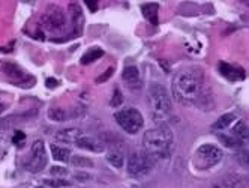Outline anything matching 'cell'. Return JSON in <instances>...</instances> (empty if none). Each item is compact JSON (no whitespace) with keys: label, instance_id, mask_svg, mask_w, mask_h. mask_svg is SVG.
<instances>
[{"label":"cell","instance_id":"cell-1","mask_svg":"<svg viewBox=\"0 0 249 188\" xmlns=\"http://www.w3.org/2000/svg\"><path fill=\"white\" fill-rule=\"evenodd\" d=\"M171 89L174 99L183 106L200 104L206 96L203 75L194 68H185L176 73L171 80Z\"/></svg>","mask_w":249,"mask_h":188},{"label":"cell","instance_id":"cell-2","mask_svg":"<svg viewBox=\"0 0 249 188\" xmlns=\"http://www.w3.org/2000/svg\"><path fill=\"white\" fill-rule=\"evenodd\" d=\"M174 135L170 128L159 125L158 128L149 130L143 135V150L155 160H167L173 148Z\"/></svg>","mask_w":249,"mask_h":188},{"label":"cell","instance_id":"cell-3","mask_svg":"<svg viewBox=\"0 0 249 188\" xmlns=\"http://www.w3.org/2000/svg\"><path fill=\"white\" fill-rule=\"evenodd\" d=\"M152 117L156 124L167 122L171 116V98L167 89L159 83H152L147 92Z\"/></svg>","mask_w":249,"mask_h":188},{"label":"cell","instance_id":"cell-4","mask_svg":"<svg viewBox=\"0 0 249 188\" xmlns=\"http://www.w3.org/2000/svg\"><path fill=\"white\" fill-rule=\"evenodd\" d=\"M224 158V152L221 148H218L216 145H212V143H206L201 145L197 152H195V166L200 170H206L210 169L213 166H216L222 161Z\"/></svg>","mask_w":249,"mask_h":188},{"label":"cell","instance_id":"cell-5","mask_svg":"<svg viewBox=\"0 0 249 188\" xmlns=\"http://www.w3.org/2000/svg\"><path fill=\"white\" fill-rule=\"evenodd\" d=\"M114 119H116V122L129 134H137L144 125L143 114L140 113V110H137L134 107L119 110L114 114Z\"/></svg>","mask_w":249,"mask_h":188},{"label":"cell","instance_id":"cell-6","mask_svg":"<svg viewBox=\"0 0 249 188\" xmlns=\"http://www.w3.org/2000/svg\"><path fill=\"white\" fill-rule=\"evenodd\" d=\"M155 160L146 153L144 150H140V152H132L129 158H128V173L134 178H141V176H146L150 170L155 166Z\"/></svg>","mask_w":249,"mask_h":188},{"label":"cell","instance_id":"cell-7","mask_svg":"<svg viewBox=\"0 0 249 188\" xmlns=\"http://www.w3.org/2000/svg\"><path fill=\"white\" fill-rule=\"evenodd\" d=\"M47 166V150L42 140H35L30 150V158L26 163V169L33 173H38Z\"/></svg>","mask_w":249,"mask_h":188},{"label":"cell","instance_id":"cell-8","mask_svg":"<svg viewBox=\"0 0 249 188\" xmlns=\"http://www.w3.org/2000/svg\"><path fill=\"white\" fill-rule=\"evenodd\" d=\"M42 24L48 30H62L66 24L65 14L57 6H50V9L42 17Z\"/></svg>","mask_w":249,"mask_h":188},{"label":"cell","instance_id":"cell-9","mask_svg":"<svg viewBox=\"0 0 249 188\" xmlns=\"http://www.w3.org/2000/svg\"><path fill=\"white\" fill-rule=\"evenodd\" d=\"M218 70L230 81H240V80H245V77H246V73L243 68H240L237 65L227 63V62H219Z\"/></svg>","mask_w":249,"mask_h":188},{"label":"cell","instance_id":"cell-10","mask_svg":"<svg viewBox=\"0 0 249 188\" xmlns=\"http://www.w3.org/2000/svg\"><path fill=\"white\" fill-rule=\"evenodd\" d=\"M212 188H248L245 178L236 173H230L221 179H218L215 184L212 185Z\"/></svg>","mask_w":249,"mask_h":188},{"label":"cell","instance_id":"cell-11","mask_svg":"<svg viewBox=\"0 0 249 188\" xmlns=\"http://www.w3.org/2000/svg\"><path fill=\"white\" fill-rule=\"evenodd\" d=\"M123 81L128 84L131 89H140L141 88V77H140V70L134 65H129L123 70L122 73Z\"/></svg>","mask_w":249,"mask_h":188},{"label":"cell","instance_id":"cell-12","mask_svg":"<svg viewBox=\"0 0 249 188\" xmlns=\"http://www.w3.org/2000/svg\"><path fill=\"white\" fill-rule=\"evenodd\" d=\"M77 148L81 149H87V150H92V152H102L104 150V145L99 139L93 137V135H87V134H81L78 140L75 142Z\"/></svg>","mask_w":249,"mask_h":188},{"label":"cell","instance_id":"cell-13","mask_svg":"<svg viewBox=\"0 0 249 188\" xmlns=\"http://www.w3.org/2000/svg\"><path fill=\"white\" fill-rule=\"evenodd\" d=\"M83 134L81 130L78 128H65V130H59L54 135V139L59 142V143H72L75 145V142L78 140V137Z\"/></svg>","mask_w":249,"mask_h":188},{"label":"cell","instance_id":"cell-14","mask_svg":"<svg viewBox=\"0 0 249 188\" xmlns=\"http://www.w3.org/2000/svg\"><path fill=\"white\" fill-rule=\"evenodd\" d=\"M69 12H71V17H72L74 33H75V35H81V29H83V24H84V17H83L81 8L77 3H71L69 5Z\"/></svg>","mask_w":249,"mask_h":188},{"label":"cell","instance_id":"cell-15","mask_svg":"<svg viewBox=\"0 0 249 188\" xmlns=\"http://www.w3.org/2000/svg\"><path fill=\"white\" fill-rule=\"evenodd\" d=\"M0 71H3L6 75H9L11 78H17V80H21V78H27L29 75L24 74V71L18 65L15 63H0Z\"/></svg>","mask_w":249,"mask_h":188},{"label":"cell","instance_id":"cell-16","mask_svg":"<svg viewBox=\"0 0 249 188\" xmlns=\"http://www.w3.org/2000/svg\"><path fill=\"white\" fill-rule=\"evenodd\" d=\"M104 56V50L102 48H98V47H95V48H90V50H87L86 53L83 55V57H81V65H90V63H93V62H96L99 57H102Z\"/></svg>","mask_w":249,"mask_h":188},{"label":"cell","instance_id":"cell-17","mask_svg":"<svg viewBox=\"0 0 249 188\" xmlns=\"http://www.w3.org/2000/svg\"><path fill=\"white\" fill-rule=\"evenodd\" d=\"M141 11H143V15L150 23L158 24V11H159L158 3H144L141 6Z\"/></svg>","mask_w":249,"mask_h":188},{"label":"cell","instance_id":"cell-18","mask_svg":"<svg viewBox=\"0 0 249 188\" xmlns=\"http://www.w3.org/2000/svg\"><path fill=\"white\" fill-rule=\"evenodd\" d=\"M233 135L245 145L246 142H249V127L245 122H237L233 127Z\"/></svg>","mask_w":249,"mask_h":188},{"label":"cell","instance_id":"cell-19","mask_svg":"<svg viewBox=\"0 0 249 188\" xmlns=\"http://www.w3.org/2000/svg\"><path fill=\"white\" fill-rule=\"evenodd\" d=\"M51 153H53V158L56 161H69L71 160V149H68L65 146L51 145Z\"/></svg>","mask_w":249,"mask_h":188},{"label":"cell","instance_id":"cell-20","mask_svg":"<svg viewBox=\"0 0 249 188\" xmlns=\"http://www.w3.org/2000/svg\"><path fill=\"white\" fill-rule=\"evenodd\" d=\"M236 119H237V116L234 113H225L215 124H213V130H225L230 125H233V122H236Z\"/></svg>","mask_w":249,"mask_h":188},{"label":"cell","instance_id":"cell-21","mask_svg":"<svg viewBox=\"0 0 249 188\" xmlns=\"http://www.w3.org/2000/svg\"><path fill=\"white\" fill-rule=\"evenodd\" d=\"M218 140L225 146V148H230V149H240L243 146V143L240 140H237L234 135H227V134H218Z\"/></svg>","mask_w":249,"mask_h":188},{"label":"cell","instance_id":"cell-22","mask_svg":"<svg viewBox=\"0 0 249 188\" xmlns=\"http://www.w3.org/2000/svg\"><path fill=\"white\" fill-rule=\"evenodd\" d=\"M107 160H108V163L111 166H114L117 169H120L123 166V161H124L123 160V153L120 150H116V149H113V150H110L108 153H107Z\"/></svg>","mask_w":249,"mask_h":188},{"label":"cell","instance_id":"cell-23","mask_svg":"<svg viewBox=\"0 0 249 188\" xmlns=\"http://www.w3.org/2000/svg\"><path fill=\"white\" fill-rule=\"evenodd\" d=\"M48 117L51 121H56V122H63L68 119V114L63 109H51L48 112Z\"/></svg>","mask_w":249,"mask_h":188},{"label":"cell","instance_id":"cell-24","mask_svg":"<svg viewBox=\"0 0 249 188\" xmlns=\"http://www.w3.org/2000/svg\"><path fill=\"white\" fill-rule=\"evenodd\" d=\"M71 164L75 166V167H93V161L89 160V158H84V157H72L71 158Z\"/></svg>","mask_w":249,"mask_h":188},{"label":"cell","instance_id":"cell-25","mask_svg":"<svg viewBox=\"0 0 249 188\" xmlns=\"http://www.w3.org/2000/svg\"><path fill=\"white\" fill-rule=\"evenodd\" d=\"M45 185H50L51 188H62V187H68L69 182L63 181V179H44Z\"/></svg>","mask_w":249,"mask_h":188},{"label":"cell","instance_id":"cell-26","mask_svg":"<svg viewBox=\"0 0 249 188\" xmlns=\"http://www.w3.org/2000/svg\"><path fill=\"white\" fill-rule=\"evenodd\" d=\"M123 102V95H122V92H120V89H114V95H113V98H111V102L110 104L113 106V107H119L120 104Z\"/></svg>","mask_w":249,"mask_h":188},{"label":"cell","instance_id":"cell-27","mask_svg":"<svg viewBox=\"0 0 249 188\" xmlns=\"http://www.w3.org/2000/svg\"><path fill=\"white\" fill-rule=\"evenodd\" d=\"M237 160L240 161V164L249 167V149H240V152L237 153Z\"/></svg>","mask_w":249,"mask_h":188},{"label":"cell","instance_id":"cell-28","mask_svg":"<svg viewBox=\"0 0 249 188\" xmlns=\"http://www.w3.org/2000/svg\"><path fill=\"white\" fill-rule=\"evenodd\" d=\"M14 143L18 146V148H21L23 145H24V142H26V134L23 132V131H15V134H14Z\"/></svg>","mask_w":249,"mask_h":188},{"label":"cell","instance_id":"cell-29","mask_svg":"<svg viewBox=\"0 0 249 188\" xmlns=\"http://www.w3.org/2000/svg\"><path fill=\"white\" fill-rule=\"evenodd\" d=\"M50 173H51V175H54V176H65L68 172H66V169H65V167L53 166V167L50 169Z\"/></svg>","mask_w":249,"mask_h":188},{"label":"cell","instance_id":"cell-30","mask_svg":"<svg viewBox=\"0 0 249 188\" xmlns=\"http://www.w3.org/2000/svg\"><path fill=\"white\" fill-rule=\"evenodd\" d=\"M113 73H114V68H108V71L104 73L102 75H99V78L96 80V83H104V81H107V80L110 78V75H113Z\"/></svg>","mask_w":249,"mask_h":188},{"label":"cell","instance_id":"cell-31","mask_svg":"<svg viewBox=\"0 0 249 188\" xmlns=\"http://www.w3.org/2000/svg\"><path fill=\"white\" fill-rule=\"evenodd\" d=\"M45 84H47V88L53 89V88H56V86H57V84H59V81H57V80H54V78H47Z\"/></svg>","mask_w":249,"mask_h":188},{"label":"cell","instance_id":"cell-32","mask_svg":"<svg viewBox=\"0 0 249 188\" xmlns=\"http://www.w3.org/2000/svg\"><path fill=\"white\" fill-rule=\"evenodd\" d=\"M86 5H87L89 8H90L93 12L98 9V6H96V5H98V2H92V0H86Z\"/></svg>","mask_w":249,"mask_h":188},{"label":"cell","instance_id":"cell-33","mask_svg":"<svg viewBox=\"0 0 249 188\" xmlns=\"http://www.w3.org/2000/svg\"><path fill=\"white\" fill-rule=\"evenodd\" d=\"M0 96H2V94H0ZM9 106V102H3V101H0V113L5 112Z\"/></svg>","mask_w":249,"mask_h":188},{"label":"cell","instance_id":"cell-34","mask_svg":"<svg viewBox=\"0 0 249 188\" xmlns=\"http://www.w3.org/2000/svg\"><path fill=\"white\" fill-rule=\"evenodd\" d=\"M35 188H45V187H35Z\"/></svg>","mask_w":249,"mask_h":188},{"label":"cell","instance_id":"cell-35","mask_svg":"<svg viewBox=\"0 0 249 188\" xmlns=\"http://www.w3.org/2000/svg\"><path fill=\"white\" fill-rule=\"evenodd\" d=\"M245 5H248V6H249V2H245Z\"/></svg>","mask_w":249,"mask_h":188}]
</instances>
